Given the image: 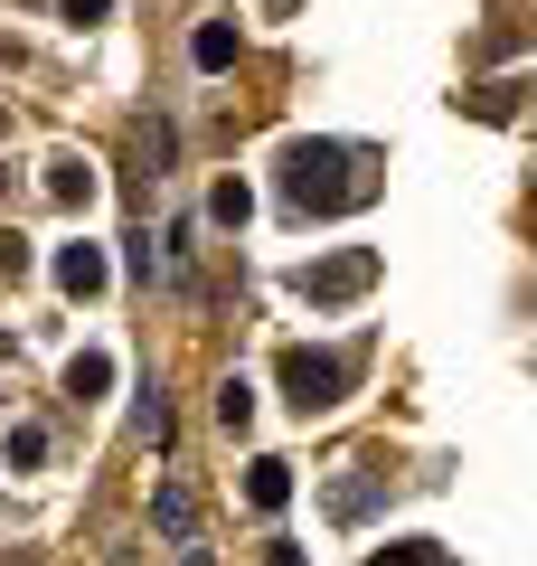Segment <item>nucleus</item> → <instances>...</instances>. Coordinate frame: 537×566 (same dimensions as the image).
<instances>
[{
	"label": "nucleus",
	"mask_w": 537,
	"mask_h": 566,
	"mask_svg": "<svg viewBox=\"0 0 537 566\" xmlns=\"http://www.w3.org/2000/svg\"><path fill=\"white\" fill-rule=\"evenodd\" d=\"M66 387H76V397H104V387H114V359H76V368H66Z\"/></svg>",
	"instance_id": "1a4fd4ad"
},
{
	"label": "nucleus",
	"mask_w": 537,
	"mask_h": 566,
	"mask_svg": "<svg viewBox=\"0 0 537 566\" xmlns=\"http://www.w3.org/2000/svg\"><path fill=\"white\" fill-rule=\"evenodd\" d=\"M189 57H199V66H227V57H236V29H227V20H208L199 39H189Z\"/></svg>",
	"instance_id": "6e6552de"
},
{
	"label": "nucleus",
	"mask_w": 537,
	"mask_h": 566,
	"mask_svg": "<svg viewBox=\"0 0 537 566\" xmlns=\"http://www.w3.org/2000/svg\"><path fill=\"white\" fill-rule=\"evenodd\" d=\"M218 416H227V424H245V416H255V387H245V378H227V397H218Z\"/></svg>",
	"instance_id": "f8f14e48"
},
{
	"label": "nucleus",
	"mask_w": 537,
	"mask_h": 566,
	"mask_svg": "<svg viewBox=\"0 0 537 566\" xmlns=\"http://www.w3.org/2000/svg\"><path fill=\"white\" fill-rule=\"evenodd\" d=\"M0 274H10V283L29 274V245H20V237H0Z\"/></svg>",
	"instance_id": "ddd939ff"
},
{
	"label": "nucleus",
	"mask_w": 537,
	"mask_h": 566,
	"mask_svg": "<svg viewBox=\"0 0 537 566\" xmlns=\"http://www.w3.org/2000/svg\"><path fill=\"white\" fill-rule=\"evenodd\" d=\"M245 501H255V510H283V501H293V463H255V472H245Z\"/></svg>",
	"instance_id": "39448f33"
},
{
	"label": "nucleus",
	"mask_w": 537,
	"mask_h": 566,
	"mask_svg": "<svg viewBox=\"0 0 537 566\" xmlns=\"http://www.w3.org/2000/svg\"><path fill=\"white\" fill-rule=\"evenodd\" d=\"M368 189H378V180L358 170L349 142H293V151H283V199L312 208V218H330V208H358Z\"/></svg>",
	"instance_id": "f257e3e1"
},
{
	"label": "nucleus",
	"mask_w": 537,
	"mask_h": 566,
	"mask_svg": "<svg viewBox=\"0 0 537 566\" xmlns=\"http://www.w3.org/2000/svg\"><path fill=\"white\" fill-rule=\"evenodd\" d=\"M85 189H95V170H85L76 151H66V161H48V199H85Z\"/></svg>",
	"instance_id": "0eeeda50"
},
{
	"label": "nucleus",
	"mask_w": 537,
	"mask_h": 566,
	"mask_svg": "<svg viewBox=\"0 0 537 566\" xmlns=\"http://www.w3.org/2000/svg\"><path fill=\"white\" fill-rule=\"evenodd\" d=\"M368 566H453V547H434V538H406V547H378Z\"/></svg>",
	"instance_id": "423d86ee"
},
{
	"label": "nucleus",
	"mask_w": 537,
	"mask_h": 566,
	"mask_svg": "<svg viewBox=\"0 0 537 566\" xmlns=\"http://www.w3.org/2000/svg\"><path fill=\"white\" fill-rule=\"evenodd\" d=\"M208 208H218V227H245V208H255V189H245V180H227V189H218Z\"/></svg>",
	"instance_id": "9d476101"
},
{
	"label": "nucleus",
	"mask_w": 537,
	"mask_h": 566,
	"mask_svg": "<svg viewBox=\"0 0 537 566\" xmlns=\"http://www.w3.org/2000/svg\"><path fill=\"white\" fill-rule=\"evenodd\" d=\"M104 274H114V264H104L95 245H66V255H57V283H66V293H104Z\"/></svg>",
	"instance_id": "20e7f679"
},
{
	"label": "nucleus",
	"mask_w": 537,
	"mask_h": 566,
	"mask_svg": "<svg viewBox=\"0 0 537 566\" xmlns=\"http://www.w3.org/2000/svg\"><path fill=\"white\" fill-rule=\"evenodd\" d=\"M104 10H114V0H66V20H76V29H95Z\"/></svg>",
	"instance_id": "4468645a"
},
{
	"label": "nucleus",
	"mask_w": 537,
	"mask_h": 566,
	"mask_svg": "<svg viewBox=\"0 0 537 566\" xmlns=\"http://www.w3.org/2000/svg\"><path fill=\"white\" fill-rule=\"evenodd\" d=\"M264 566H302V547H274V557H264Z\"/></svg>",
	"instance_id": "2eb2a0df"
},
{
	"label": "nucleus",
	"mask_w": 537,
	"mask_h": 566,
	"mask_svg": "<svg viewBox=\"0 0 537 566\" xmlns=\"http://www.w3.org/2000/svg\"><path fill=\"white\" fill-rule=\"evenodd\" d=\"M368 274H378V255H330V264H302L293 293H302V303H339V293H358Z\"/></svg>",
	"instance_id": "7ed1b4c3"
},
{
	"label": "nucleus",
	"mask_w": 537,
	"mask_h": 566,
	"mask_svg": "<svg viewBox=\"0 0 537 566\" xmlns=\"http://www.w3.org/2000/svg\"><path fill=\"white\" fill-rule=\"evenodd\" d=\"M189 520H199V501L170 482V491H160V528H179V538H189Z\"/></svg>",
	"instance_id": "9b49d317"
},
{
	"label": "nucleus",
	"mask_w": 537,
	"mask_h": 566,
	"mask_svg": "<svg viewBox=\"0 0 537 566\" xmlns=\"http://www.w3.org/2000/svg\"><path fill=\"white\" fill-rule=\"evenodd\" d=\"M283 387H293L302 416H320V406H339V387H349V359H339V349H283Z\"/></svg>",
	"instance_id": "f03ea898"
}]
</instances>
